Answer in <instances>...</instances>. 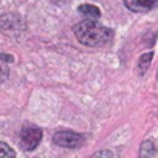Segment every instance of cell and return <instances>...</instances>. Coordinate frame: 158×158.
I'll return each instance as SVG.
<instances>
[{
	"mask_svg": "<svg viewBox=\"0 0 158 158\" xmlns=\"http://www.w3.org/2000/svg\"><path fill=\"white\" fill-rule=\"evenodd\" d=\"M73 33L79 42L87 47H104L113 39V31L98 23L95 19H85L82 22H77L73 27Z\"/></svg>",
	"mask_w": 158,
	"mask_h": 158,
	"instance_id": "1",
	"label": "cell"
},
{
	"mask_svg": "<svg viewBox=\"0 0 158 158\" xmlns=\"http://www.w3.org/2000/svg\"><path fill=\"white\" fill-rule=\"evenodd\" d=\"M42 141V129L34 124H25L20 130V144L25 150H34Z\"/></svg>",
	"mask_w": 158,
	"mask_h": 158,
	"instance_id": "2",
	"label": "cell"
},
{
	"mask_svg": "<svg viewBox=\"0 0 158 158\" xmlns=\"http://www.w3.org/2000/svg\"><path fill=\"white\" fill-rule=\"evenodd\" d=\"M85 141V136L77 133V132H73V130H59L54 133L53 136V143L56 146H60V147H81Z\"/></svg>",
	"mask_w": 158,
	"mask_h": 158,
	"instance_id": "3",
	"label": "cell"
},
{
	"mask_svg": "<svg viewBox=\"0 0 158 158\" xmlns=\"http://www.w3.org/2000/svg\"><path fill=\"white\" fill-rule=\"evenodd\" d=\"M124 5L133 13H146L158 8V0H124Z\"/></svg>",
	"mask_w": 158,
	"mask_h": 158,
	"instance_id": "4",
	"label": "cell"
},
{
	"mask_svg": "<svg viewBox=\"0 0 158 158\" xmlns=\"http://www.w3.org/2000/svg\"><path fill=\"white\" fill-rule=\"evenodd\" d=\"M79 13L82 16H85L87 19H95L98 20L101 17V10L96 6V5H92V3H84V5H79Z\"/></svg>",
	"mask_w": 158,
	"mask_h": 158,
	"instance_id": "5",
	"label": "cell"
},
{
	"mask_svg": "<svg viewBox=\"0 0 158 158\" xmlns=\"http://www.w3.org/2000/svg\"><path fill=\"white\" fill-rule=\"evenodd\" d=\"M156 155V149L153 146V143L150 139L144 141L141 144V149H139V156L141 158H150V156H155Z\"/></svg>",
	"mask_w": 158,
	"mask_h": 158,
	"instance_id": "6",
	"label": "cell"
},
{
	"mask_svg": "<svg viewBox=\"0 0 158 158\" xmlns=\"http://www.w3.org/2000/svg\"><path fill=\"white\" fill-rule=\"evenodd\" d=\"M152 57H153V53L150 51V53L143 54V56L138 59V71H139V74H144V73H146V70H147L149 65H150Z\"/></svg>",
	"mask_w": 158,
	"mask_h": 158,
	"instance_id": "7",
	"label": "cell"
},
{
	"mask_svg": "<svg viewBox=\"0 0 158 158\" xmlns=\"http://www.w3.org/2000/svg\"><path fill=\"white\" fill-rule=\"evenodd\" d=\"M16 152L6 144V143H0V158H14Z\"/></svg>",
	"mask_w": 158,
	"mask_h": 158,
	"instance_id": "8",
	"label": "cell"
},
{
	"mask_svg": "<svg viewBox=\"0 0 158 158\" xmlns=\"http://www.w3.org/2000/svg\"><path fill=\"white\" fill-rule=\"evenodd\" d=\"M93 156H113V152H110V150H101V152H96V153H93Z\"/></svg>",
	"mask_w": 158,
	"mask_h": 158,
	"instance_id": "9",
	"label": "cell"
},
{
	"mask_svg": "<svg viewBox=\"0 0 158 158\" xmlns=\"http://www.w3.org/2000/svg\"><path fill=\"white\" fill-rule=\"evenodd\" d=\"M2 60H5V62H13L14 57H13V56H8V54H5V53H2Z\"/></svg>",
	"mask_w": 158,
	"mask_h": 158,
	"instance_id": "10",
	"label": "cell"
}]
</instances>
